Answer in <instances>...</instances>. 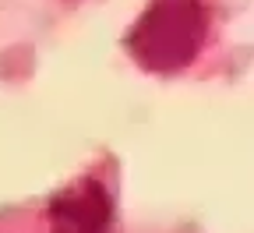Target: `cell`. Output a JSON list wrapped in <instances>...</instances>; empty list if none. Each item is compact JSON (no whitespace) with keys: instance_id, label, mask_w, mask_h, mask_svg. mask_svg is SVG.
<instances>
[{"instance_id":"cell-2","label":"cell","mask_w":254,"mask_h":233,"mask_svg":"<svg viewBox=\"0 0 254 233\" xmlns=\"http://www.w3.org/2000/svg\"><path fill=\"white\" fill-rule=\"evenodd\" d=\"M53 233H110L113 230V205L99 180H81L53 198L50 209Z\"/></svg>"},{"instance_id":"cell-1","label":"cell","mask_w":254,"mask_h":233,"mask_svg":"<svg viewBox=\"0 0 254 233\" xmlns=\"http://www.w3.org/2000/svg\"><path fill=\"white\" fill-rule=\"evenodd\" d=\"M212 11L205 0H148L127 32V53L145 71L173 75L198 60L208 43Z\"/></svg>"}]
</instances>
